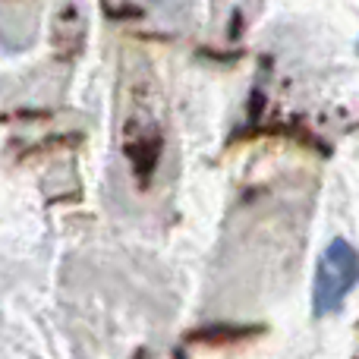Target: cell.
<instances>
[{
    "label": "cell",
    "mask_w": 359,
    "mask_h": 359,
    "mask_svg": "<svg viewBox=\"0 0 359 359\" xmlns=\"http://www.w3.org/2000/svg\"><path fill=\"white\" fill-rule=\"evenodd\" d=\"M359 284V249L350 246L344 236L325 246V252L318 255L316 280H312V312L316 318L337 316L347 303V297L356 290Z\"/></svg>",
    "instance_id": "6da1fadb"
},
{
    "label": "cell",
    "mask_w": 359,
    "mask_h": 359,
    "mask_svg": "<svg viewBox=\"0 0 359 359\" xmlns=\"http://www.w3.org/2000/svg\"><path fill=\"white\" fill-rule=\"evenodd\" d=\"M151 4H161V0H151Z\"/></svg>",
    "instance_id": "7a4b0ae2"
}]
</instances>
